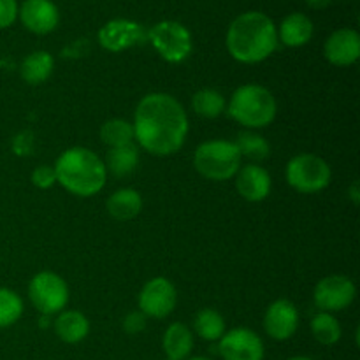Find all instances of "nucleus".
<instances>
[{"instance_id":"obj_37","label":"nucleus","mask_w":360,"mask_h":360,"mask_svg":"<svg viewBox=\"0 0 360 360\" xmlns=\"http://www.w3.org/2000/svg\"><path fill=\"white\" fill-rule=\"evenodd\" d=\"M165 360H171V359H165Z\"/></svg>"},{"instance_id":"obj_28","label":"nucleus","mask_w":360,"mask_h":360,"mask_svg":"<svg viewBox=\"0 0 360 360\" xmlns=\"http://www.w3.org/2000/svg\"><path fill=\"white\" fill-rule=\"evenodd\" d=\"M23 315V301L9 288L0 287V329L14 326Z\"/></svg>"},{"instance_id":"obj_20","label":"nucleus","mask_w":360,"mask_h":360,"mask_svg":"<svg viewBox=\"0 0 360 360\" xmlns=\"http://www.w3.org/2000/svg\"><path fill=\"white\" fill-rule=\"evenodd\" d=\"M55 333L63 343L76 345L88 336L90 322L83 313L76 311V309L60 311L58 319L55 320Z\"/></svg>"},{"instance_id":"obj_15","label":"nucleus","mask_w":360,"mask_h":360,"mask_svg":"<svg viewBox=\"0 0 360 360\" xmlns=\"http://www.w3.org/2000/svg\"><path fill=\"white\" fill-rule=\"evenodd\" d=\"M327 62L336 67H348L360 58V35L354 28H340L329 35L323 46Z\"/></svg>"},{"instance_id":"obj_23","label":"nucleus","mask_w":360,"mask_h":360,"mask_svg":"<svg viewBox=\"0 0 360 360\" xmlns=\"http://www.w3.org/2000/svg\"><path fill=\"white\" fill-rule=\"evenodd\" d=\"M193 330L204 341H220L225 334V320L214 309L204 308L193 319Z\"/></svg>"},{"instance_id":"obj_30","label":"nucleus","mask_w":360,"mask_h":360,"mask_svg":"<svg viewBox=\"0 0 360 360\" xmlns=\"http://www.w3.org/2000/svg\"><path fill=\"white\" fill-rule=\"evenodd\" d=\"M148 316L144 315L143 311H130L129 315L123 319V330L130 336H136V334H141L144 329H146Z\"/></svg>"},{"instance_id":"obj_7","label":"nucleus","mask_w":360,"mask_h":360,"mask_svg":"<svg viewBox=\"0 0 360 360\" xmlns=\"http://www.w3.org/2000/svg\"><path fill=\"white\" fill-rule=\"evenodd\" d=\"M146 41L151 42L155 51L169 63H181L193 49L192 34L185 25L178 21H160L146 32Z\"/></svg>"},{"instance_id":"obj_27","label":"nucleus","mask_w":360,"mask_h":360,"mask_svg":"<svg viewBox=\"0 0 360 360\" xmlns=\"http://www.w3.org/2000/svg\"><path fill=\"white\" fill-rule=\"evenodd\" d=\"M311 334L323 347H333L341 340V326L330 313H319L311 320Z\"/></svg>"},{"instance_id":"obj_1","label":"nucleus","mask_w":360,"mask_h":360,"mask_svg":"<svg viewBox=\"0 0 360 360\" xmlns=\"http://www.w3.org/2000/svg\"><path fill=\"white\" fill-rule=\"evenodd\" d=\"M134 139L155 157L179 151L188 136V116L172 95L155 91L144 95L134 115Z\"/></svg>"},{"instance_id":"obj_22","label":"nucleus","mask_w":360,"mask_h":360,"mask_svg":"<svg viewBox=\"0 0 360 360\" xmlns=\"http://www.w3.org/2000/svg\"><path fill=\"white\" fill-rule=\"evenodd\" d=\"M105 169L109 172H112L118 178L123 176H129L130 172H134V169L139 164V150L134 143L125 144V146L111 148L108 151V157H105Z\"/></svg>"},{"instance_id":"obj_14","label":"nucleus","mask_w":360,"mask_h":360,"mask_svg":"<svg viewBox=\"0 0 360 360\" xmlns=\"http://www.w3.org/2000/svg\"><path fill=\"white\" fill-rule=\"evenodd\" d=\"M18 16L27 30L37 35L53 32L60 21V13L51 0H25L18 7Z\"/></svg>"},{"instance_id":"obj_13","label":"nucleus","mask_w":360,"mask_h":360,"mask_svg":"<svg viewBox=\"0 0 360 360\" xmlns=\"http://www.w3.org/2000/svg\"><path fill=\"white\" fill-rule=\"evenodd\" d=\"M299 327V311L288 299H278L267 308L264 316V330L276 341H287Z\"/></svg>"},{"instance_id":"obj_8","label":"nucleus","mask_w":360,"mask_h":360,"mask_svg":"<svg viewBox=\"0 0 360 360\" xmlns=\"http://www.w3.org/2000/svg\"><path fill=\"white\" fill-rule=\"evenodd\" d=\"M28 297L34 308L42 315L51 316L63 311L69 302V287L65 280L51 271H42L32 278L28 285Z\"/></svg>"},{"instance_id":"obj_3","label":"nucleus","mask_w":360,"mask_h":360,"mask_svg":"<svg viewBox=\"0 0 360 360\" xmlns=\"http://www.w3.org/2000/svg\"><path fill=\"white\" fill-rule=\"evenodd\" d=\"M56 183L77 197H91L101 192L108 179L104 160L91 150L74 146L63 151L55 162Z\"/></svg>"},{"instance_id":"obj_24","label":"nucleus","mask_w":360,"mask_h":360,"mask_svg":"<svg viewBox=\"0 0 360 360\" xmlns=\"http://www.w3.org/2000/svg\"><path fill=\"white\" fill-rule=\"evenodd\" d=\"M192 108L200 118H218L225 111V98L213 88H202L192 97Z\"/></svg>"},{"instance_id":"obj_16","label":"nucleus","mask_w":360,"mask_h":360,"mask_svg":"<svg viewBox=\"0 0 360 360\" xmlns=\"http://www.w3.org/2000/svg\"><path fill=\"white\" fill-rule=\"evenodd\" d=\"M236 188L248 202H260L271 192L269 172L257 164L243 165L236 174Z\"/></svg>"},{"instance_id":"obj_29","label":"nucleus","mask_w":360,"mask_h":360,"mask_svg":"<svg viewBox=\"0 0 360 360\" xmlns=\"http://www.w3.org/2000/svg\"><path fill=\"white\" fill-rule=\"evenodd\" d=\"M32 183L41 190L51 188L56 183L55 169L51 165H39V167H35L32 171Z\"/></svg>"},{"instance_id":"obj_19","label":"nucleus","mask_w":360,"mask_h":360,"mask_svg":"<svg viewBox=\"0 0 360 360\" xmlns=\"http://www.w3.org/2000/svg\"><path fill=\"white\" fill-rule=\"evenodd\" d=\"M162 347H164L165 355L171 360H186L192 354L193 348V336L188 326L181 322L171 323L167 330L164 333V340H162Z\"/></svg>"},{"instance_id":"obj_10","label":"nucleus","mask_w":360,"mask_h":360,"mask_svg":"<svg viewBox=\"0 0 360 360\" xmlns=\"http://www.w3.org/2000/svg\"><path fill=\"white\" fill-rule=\"evenodd\" d=\"M178 302L176 288L167 278H153L139 294V311L150 319H165L171 315Z\"/></svg>"},{"instance_id":"obj_17","label":"nucleus","mask_w":360,"mask_h":360,"mask_svg":"<svg viewBox=\"0 0 360 360\" xmlns=\"http://www.w3.org/2000/svg\"><path fill=\"white\" fill-rule=\"evenodd\" d=\"M313 23L306 14L292 13L281 21L278 30V41L283 42L288 48H299L311 41Z\"/></svg>"},{"instance_id":"obj_35","label":"nucleus","mask_w":360,"mask_h":360,"mask_svg":"<svg viewBox=\"0 0 360 360\" xmlns=\"http://www.w3.org/2000/svg\"><path fill=\"white\" fill-rule=\"evenodd\" d=\"M288 360H313V359H309V357H301V355H299V357H292V359H288Z\"/></svg>"},{"instance_id":"obj_2","label":"nucleus","mask_w":360,"mask_h":360,"mask_svg":"<svg viewBox=\"0 0 360 360\" xmlns=\"http://www.w3.org/2000/svg\"><path fill=\"white\" fill-rule=\"evenodd\" d=\"M227 49L241 63H259L278 48V32L273 20L259 11H248L236 18L227 30Z\"/></svg>"},{"instance_id":"obj_11","label":"nucleus","mask_w":360,"mask_h":360,"mask_svg":"<svg viewBox=\"0 0 360 360\" xmlns=\"http://www.w3.org/2000/svg\"><path fill=\"white\" fill-rule=\"evenodd\" d=\"M218 352L224 360H264L266 355L259 334L246 327H238L225 333L220 338Z\"/></svg>"},{"instance_id":"obj_32","label":"nucleus","mask_w":360,"mask_h":360,"mask_svg":"<svg viewBox=\"0 0 360 360\" xmlns=\"http://www.w3.org/2000/svg\"><path fill=\"white\" fill-rule=\"evenodd\" d=\"M18 18L16 0H0V30L11 27Z\"/></svg>"},{"instance_id":"obj_12","label":"nucleus","mask_w":360,"mask_h":360,"mask_svg":"<svg viewBox=\"0 0 360 360\" xmlns=\"http://www.w3.org/2000/svg\"><path fill=\"white\" fill-rule=\"evenodd\" d=\"M144 41H146V30L143 25L123 18L108 21L98 30V44L111 53H120L132 46L143 44Z\"/></svg>"},{"instance_id":"obj_4","label":"nucleus","mask_w":360,"mask_h":360,"mask_svg":"<svg viewBox=\"0 0 360 360\" xmlns=\"http://www.w3.org/2000/svg\"><path fill=\"white\" fill-rule=\"evenodd\" d=\"M229 116L246 129H264L276 118L274 95L260 84H243L232 94L227 105Z\"/></svg>"},{"instance_id":"obj_26","label":"nucleus","mask_w":360,"mask_h":360,"mask_svg":"<svg viewBox=\"0 0 360 360\" xmlns=\"http://www.w3.org/2000/svg\"><path fill=\"white\" fill-rule=\"evenodd\" d=\"M234 144L238 146L239 153H241V158L246 157L250 160H266L271 153V146L267 143L266 137L259 136L255 132H250V130H245V132L238 134V139L234 141Z\"/></svg>"},{"instance_id":"obj_34","label":"nucleus","mask_w":360,"mask_h":360,"mask_svg":"<svg viewBox=\"0 0 360 360\" xmlns=\"http://www.w3.org/2000/svg\"><path fill=\"white\" fill-rule=\"evenodd\" d=\"M308 2L309 7H313V9H323V7L329 6L333 0H306Z\"/></svg>"},{"instance_id":"obj_6","label":"nucleus","mask_w":360,"mask_h":360,"mask_svg":"<svg viewBox=\"0 0 360 360\" xmlns=\"http://www.w3.org/2000/svg\"><path fill=\"white\" fill-rule=\"evenodd\" d=\"M287 183L301 193H316L327 188L333 178L329 164L319 155H295L285 169Z\"/></svg>"},{"instance_id":"obj_5","label":"nucleus","mask_w":360,"mask_h":360,"mask_svg":"<svg viewBox=\"0 0 360 360\" xmlns=\"http://www.w3.org/2000/svg\"><path fill=\"white\" fill-rule=\"evenodd\" d=\"M241 153L232 141L213 139L199 144L193 153L197 172L211 181H227L241 167Z\"/></svg>"},{"instance_id":"obj_18","label":"nucleus","mask_w":360,"mask_h":360,"mask_svg":"<svg viewBox=\"0 0 360 360\" xmlns=\"http://www.w3.org/2000/svg\"><path fill=\"white\" fill-rule=\"evenodd\" d=\"M105 210L115 220L129 221L134 220L143 210L141 193L134 188H120L109 195Z\"/></svg>"},{"instance_id":"obj_9","label":"nucleus","mask_w":360,"mask_h":360,"mask_svg":"<svg viewBox=\"0 0 360 360\" xmlns=\"http://www.w3.org/2000/svg\"><path fill=\"white\" fill-rule=\"evenodd\" d=\"M355 295H357V287L350 278L343 274H333L319 281L313 292V301L323 313H334L348 308L354 302Z\"/></svg>"},{"instance_id":"obj_36","label":"nucleus","mask_w":360,"mask_h":360,"mask_svg":"<svg viewBox=\"0 0 360 360\" xmlns=\"http://www.w3.org/2000/svg\"><path fill=\"white\" fill-rule=\"evenodd\" d=\"M186 360H211V359H207V357H192V359H186Z\"/></svg>"},{"instance_id":"obj_25","label":"nucleus","mask_w":360,"mask_h":360,"mask_svg":"<svg viewBox=\"0 0 360 360\" xmlns=\"http://www.w3.org/2000/svg\"><path fill=\"white\" fill-rule=\"evenodd\" d=\"M101 139L109 148H118L134 143L132 123L122 118L108 120L101 129Z\"/></svg>"},{"instance_id":"obj_21","label":"nucleus","mask_w":360,"mask_h":360,"mask_svg":"<svg viewBox=\"0 0 360 360\" xmlns=\"http://www.w3.org/2000/svg\"><path fill=\"white\" fill-rule=\"evenodd\" d=\"M53 67H55V60L48 51H34L25 56L20 67V74L25 83L37 86L51 76Z\"/></svg>"},{"instance_id":"obj_31","label":"nucleus","mask_w":360,"mask_h":360,"mask_svg":"<svg viewBox=\"0 0 360 360\" xmlns=\"http://www.w3.org/2000/svg\"><path fill=\"white\" fill-rule=\"evenodd\" d=\"M34 134L30 130H23V132H20L13 139V151L16 155H20V157H27L34 150Z\"/></svg>"},{"instance_id":"obj_33","label":"nucleus","mask_w":360,"mask_h":360,"mask_svg":"<svg viewBox=\"0 0 360 360\" xmlns=\"http://www.w3.org/2000/svg\"><path fill=\"white\" fill-rule=\"evenodd\" d=\"M348 193H350V195H348V197H350V199H352V202H354L355 206H359V204H360V188H359V183L357 181H355L354 185L350 186Z\"/></svg>"}]
</instances>
